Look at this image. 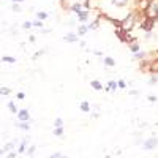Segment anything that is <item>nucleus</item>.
<instances>
[{
	"instance_id": "1",
	"label": "nucleus",
	"mask_w": 158,
	"mask_h": 158,
	"mask_svg": "<svg viewBox=\"0 0 158 158\" xmlns=\"http://www.w3.org/2000/svg\"><path fill=\"white\" fill-rule=\"evenodd\" d=\"M156 13H158V3H156V0H155V2H152V5L147 8L149 19H156Z\"/></svg>"
},
{
	"instance_id": "2",
	"label": "nucleus",
	"mask_w": 158,
	"mask_h": 158,
	"mask_svg": "<svg viewBox=\"0 0 158 158\" xmlns=\"http://www.w3.org/2000/svg\"><path fill=\"white\" fill-rule=\"evenodd\" d=\"M133 21H135V18H133V16L127 18V19L122 22V29H123V30H130L131 27H133Z\"/></svg>"
},
{
	"instance_id": "3",
	"label": "nucleus",
	"mask_w": 158,
	"mask_h": 158,
	"mask_svg": "<svg viewBox=\"0 0 158 158\" xmlns=\"http://www.w3.org/2000/svg\"><path fill=\"white\" fill-rule=\"evenodd\" d=\"M155 146H156V138H150L146 144H144V147H146L147 150H152Z\"/></svg>"
},
{
	"instance_id": "4",
	"label": "nucleus",
	"mask_w": 158,
	"mask_h": 158,
	"mask_svg": "<svg viewBox=\"0 0 158 158\" xmlns=\"http://www.w3.org/2000/svg\"><path fill=\"white\" fill-rule=\"evenodd\" d=\"M18 117L21 118V120H29V112L27 111H19Z\"/></svg>"
},
{
	"instance_id": "5",
	"label": "nucleus",
	"mask_w": 158,
	"mask_h": 158,
	"mask_svg": "<svg viewBox=\"0 0 158 158\" xmlns=\"http://www.w3.org/2000/svg\"><path fill=\"white\" fill-rule=\"evenodd\" d=\"M76 40H77V36H76V35H73V33H70V35L65 36V41H70V43L76 41Z\"/></svg>"
},
{
	"instance_id": "6",
	"label": "nucleus",
	"mask_w": 158,
	"mask_h": 158,
	"mask_svg": "<svg viewBox=\"0 0 158 158\" xmlns=\"http://www.w3.org/2000/svg\"><path fill=\"white\" fill-rule=\"evenodd\" d=\"M112 3L117 5V6H123V5L128 3V0H112Z\"/></svg>"
},
{
	"instance_id": "7",
	"label": "nucleus",
	"mask_w": 158,
	"mask_h": 158,
	"mask_svg": "<svg viewBox=\"0 0 158 158\" xmlns=\"http://www.w3.org/2000/svg\"><path fill=\"white\" fill-rule=\"evenodd\" d=\"M13 147H15V142H10V144H6V146L3 147V150H2V153H6V152H10Z\"/></svg>"
},
{
	"instance_id": "8",
	"label": "nucleus",
	"mask_w": 158,
	"mask_h": 158,
	"mask_svg": "<svg viewBox=\"0 0 158 158\" xmlns=\"http://www.w3.org/2000/svg\"><path fill=\"white\" fill-rule=\"evenodd\" d=\"M152 25H153V19H147L146 24H144V27H146L147 30H150V29H152Z\"/></svg>"
},
{
	"instance_id": "9",
	"label": "nucleus",
	"mask_w": 158,
	"mask_h": 158,
	"mask_svg": "<svg viewBox=\"0 0 158 158\" xmlns=\"http://www.w3.org/2000/svg\"><path fill=\"white\" fill-rule=\"evenodd\" d=\"M92 87H94L95 90H101V84L98 81H92Z\"/></svg>"
},
{
	"instance_id": "10",
	"label": "nucleus",
	"mask_w": 158,
	"mask_h": 158,
	"mask_svg": "<svg viewBox=\"0 0 158 158\" xmlns=\"http://www.w3.org/2000/svg\"><path fill=\"white\" fill-rule=\"evenodd\" d=\"M87 19V11H79V21H85Z\"/></svg>"
},
{
	"instance_id": "11",
	"label": "nucleus",
	"mask_w": 158,
	"mask_h": 158,
	"mask_svg": "<svg viewBox=\"0 0 158 158\" xmlns=\"http://www.w3.org/2000/svg\"><path fill=\"white\" fill-rule=\"evenodd\" d=\"M104 63L109 65V67H112V65H114V60H112L111 57H106V59H104Z\"/></svg>"
},
{
	"instance_id": "12",
	"label": "nucleus",
	"mask_w": 158,
	"mask_h": 158,
	"mask_svg": "<svg viewBox=\"0 0 158 158\" xmlns=\"http://www.w3.org/2000/svg\"><path fill=\"white\" fill-rule=\"evenodd\" d=\"M2 60H3V62H8V63H13V62H16V59H15V57H3Z\"/></svg>"
},
{
	"instance_id": "13",
	"label": "nucleus",
	"mask_w": 158,
	"mask_h": 158,
	"mask_svg": "<svg viewBox=\"0 0 158 158\" xmlns=\"http://www.w3.org/2000/svg\"><path fill=\"white\" fill-rule=\"evenodd\" d=\"M87 32V27L85 25H81V27H79V35H84Z\"/></svg>"
},
{
	"instance_id": "14",
	"label": "nucleus",
	"mask_w": 158,
	"mask_h": 158,
	"mask_svg": "<svg viewBox=\"0 0 158 158\" xmlns=\"http://www.w3.org/2000/svg\"><path fill=\"white\" fill-rule=\"evenodd\" d=\"M139 6L146 10V8H147V0H141V2H139Z\"/></svg>"
},
{
	"instance_id": "15",
	"label": "nucleus",
	"mask_w": 158,
	"mask_h": 158,
	"mask_svg": "<svg viewBox=\"0 0 158 158\" xmlns=\"http://www.w3.org/2000/svg\"><path fill=\"white\" fill-rule=\"evenodd\" d=\"M81 109H82L84 112H87V111H89V104H87V103H82V104H81Z\"/></svg>"
},
{
	"instance_id": "16",
	"label": "nucleus",
	"mask_w": 158,
	"mask_h": 158,
	"mask_svg": "<svg viewBox=\"0 0 158 158\" xmlns=\"http://www.w3.org/2000/svg\"><path fill=\"white\" fill-rule=\"evenodd\" d=\"M8 106H10V109H11V112H16L18 109H16V106H15V103H10L8 104Z\"/></svg>"
},
{
	"instance_id": "17",
	"label": "nucleus",
	"mask_w": 158,
	"mask_h": 158,
	"mask_svg": "<svg viewBox=\"0 0 158 158\" xmlns=\"http://www.w3.org/2000/svg\"><path fill=\"white\" fill-rule=\"evenodd\" d=\"M0 94H2V95H8L10 94V89H0Z\"/></svg>"
},
{
	"instance_id": "18",
	"label": "nucleus",
	"mask_w": 158,
	"mask_h": 158,
	"mask_svg": "<svg viewBox=\"0 0 158 158\" xmlns=\"http://www.w3.org/2000/svg\"><path fill=\"white\" fill-rule=\"evenodd\" d=\"M73 11H76V13H79V11H81V5H73Z\"/></svg>"
},
{
	"instance_id": "19",
	"label": "nucleus",
	"mask_w": 158,
	"mask_h": 158,
	"mask_svg": "<svg viewBox=\"0 0 158 158\" xmlns=\"http://www.w3.org/2000/svg\"><path fill=\"white\" fill-rule=\"evenodd\" d=\"M56 127H62L63 125V122H62V118H56V123H54Z\"/></svg>"
},
{
	"instance_id": "20",
	"label": "nucleus",
	"mask_w": 158,
	"mask_h": 158,
	"mask_svg": "<svg viewBox=\"0 0 158 158\" xmlns=\"http://www.w3.org/2000/svg\"><path fill=\"white\" fill-rule=\"evenodd\" d=\"M54 133H56V135H57V136H60V135H62V133H63V130H62V128H60V127H57V130H56V131H54Z\"/></svg>"
},
{
	"instance_id": "21",
	"label": "nucleus",
	"mask_w": 158,
	"mask_h": 158,
	"mask_svg": "<svg viewBox=\"0 0 158 158\" xmlns=\"http://www.w3.org/2000/svg\"><path fill=\"white\" fill-rule=\"evenodd\" d=\"M18 127H19V128H22V130H29V125H27V123H19Z\"/></svg>"
},
{
	"instance_id": "22",
	"label": "nucleus",
	"mask_w": 158,
	"mask_h": 158,
	"mask_svg": "<svg viewBox=\"0 0 158 158\" xmlns=\"http://www.w3.org/2000/svg\"><path fill=\"white\" fill-rule=\"evenodd\" d=\"M97 27H98V22H94V24L89 25V29H97Z\"/></svg>"
},
{
	"instance_id": "23",
	"label": "nucleus",
	"mask_w": 158,
	"mask_h": 158,
	"mask_svg": "<svg viewBox=\"0 0 158 158\" xmlns=\"http://www.w3.org/2000/svg\"><path fill=\"white\" fill-rule=\"evenodd\" d=\"M38 18L40 19H44L46 18V13H38Z\"/></svg>"
},
{
	"instance_id": "24",
	"label": "nucleus",
	"mask_w": 158,
	"mask_h": 158,
	"mask_svg": "<svg viewBox=\"0 0 158 158\" xmlns=\"http://www.w3.org/2000/svg\"><path fill=\"white\" fill-rule=\"evenodd\" d=\"M13 10H15V11H21V6L15 3V5H13Z\"/></svg>"
},
{
	"instance_id": "25",
	"label": "nucleus",
	"mask_w": 158,
	"mask_h": 158,
	"mask_svg": "<svg viewBox=\"0 0 158 158\" xmlns=\"http://www.w3.org/2000/svg\"><path fill=\"white\" fill-rule=\"evenodd\" d=\"M115 87H117L115 82H109V89H115Z\"/></svg>"
},
{
	"instance_id": "26",
	"label": "nucleus",
	"mask_w": 158,
	"mask_h": 158,
	"mask_svg": "<svg viewBox=\"0 0 158 158\" xmlns=\"http://www.w3.org/2000/svg\"><path fill=\"white\" fill-rule=\"evenodd\" d=\"M30 25H32L30 22H25V24H24V29H30Z\"/></svg>"
},
{
	"instance_id": "27",
	"label": "nucleus",
	"mask_w": 158,
	"mask_h": 158,
	"mask_svg": "<svg viewBox=\"0 0 158 158\" xmlns=\"http://www.w3.org/2000/svg\"><path fill=\"white\" fill-rule=\"evenodd\" d=\"M118 87L123 89V87H125V82H123V81H118Z\"/></svg>"
},
{
	"instance_id": "28",
	"label": "nucleus",
	"mask_w": 158,
	"mask_h": 158,
	"mask_svg": "<svg viewBox=\"0 0 158 158\" xmlns=\"http://www.w3.org/2000/svg\"><path fill=\"white\" fill-rule=\"evenodd\" d=\"M150 82H152V84H156V76H155V77H152V79H150Z\"/></svg>"
},
{
	"instance_id": "29",
	"label": "nucleus",
	"mask_w": 158,
	"mask_h": 158,
	"mask_svg": "<svg viewBox=\"0 0 158 158\" xmlns=\"http://www.w3.org/2000/svg\"><path fill=\"white\" fill-rule=\"evenodd\" d=\"M131 51H133V52H136V51H138V46H136V44H135V46H131Z\"/></svg>"
},
{
	"instance_id": "30",
	"label": "nucleus",
	"mask_w": 158,
	"mask_h": 158,
	"mask_svg": "<svg viewBox=\"0 0 158 158\" xmlns=\"http://www.w3.org/2000/svg\"><path fill=\"white\" fill-rule=\"evenodd\" d=\"M149 100H150V101H156V97H153V95H152V97H149Z\"/></svg>"
},
{
	"instance_id": "31",
	"label": "nucleus",
	"mask_w": 158,
	"mask_h": 158,
	"mask_svg": "<svg viewBox=\"0 0 158 158\" xmlns=\"http://www.w3.org/2000/svg\"><path fill=\"white\" fill-rule=\"evenodd\" d=\"M51 158H60V155H59V153H54V155H52Z\"/></svg>"
},
{
	"instance_id": "32",
	"label": "nucleus",
	"mask_w": 158,
	"mask_h": 158,
	"mask_svg": "<svg viewBox=\"0 0 158 158\" xmlns=\"http://www.w3.org/2000/svg\"><path fill=\"white\" fill-rule=\"evenodd\" d=\"M16 2H22V0H15V3H16Z\"/></svg>"
},
{
	"instance_id": "33",
	"label": "nucleus",
	"mask_w": 158,
	"mask_h": 158,
	"mask_svg": "<svg viewBox=\"0 0 158 158\" xmlns=\"http://www.w3.org/2000/svg\"><path fill=\"white\" fill-rule=\"evenodd\" d=\"M62 158H68V156H62Z\"/></svg>"
}]
</instances>
